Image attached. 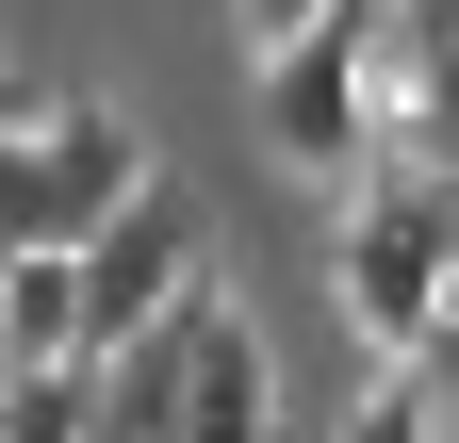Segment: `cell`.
I'll return each instance as SVG.
<instances>
[{
  "label": "cell",
  "instance_id": "5",
  "mask_svg": "<svg viewBox=\"0 0 459 443\" xmlns=\"http://www.w3.org/2000/svg\"><path fill=\"white\" fill-rule=\"evenodd\" d=\"M0 345H17V361H82V247L0 263Z\"/></svg>",
  "mask_w": 459,
  "mask_h": 443
},
{
  "label": "cell",
  "instance_id": "4",
  "mask_svg": "<svg viewBox=\"0 0 459 443\" xmlns=\"http://www.w3.org/2000/svg\"><path fill=\"white\" fill-rule=\"evenodd\" d=\"M213 296V197L197 181H148L115 230L82 247V361H132L164 312H197Z\"/></svg>",
  "mask_w": 459,
  "mask_h": 443
},
{
  "label": "cell",
  "instance_id": "1",
  "mask_svg": "<svg viewBox=\"0 0 459 443\" xmlns=\"http://www.w3.org/2000/svg\"><path fill=\"white\" fill-rule=\"evenodd\" d=\"M344 328H361L377 361H427V328L459 296V164H377L361 197H344Z\"/></svg>",
  "mask_w": 459,
  "mask_h": 443
},
{
  "label": "cell",
  "instance_id": "6",
  "mask_svg": "<svg viewBox=\"0 0 459 443\" xmlns=\"http://www.w3.org/2000/svg\"><path fill=\"white\" fill-rule=\"evenodd\" d=\"M0 443H115L99 427V361H17L0 378Z\"/></svg>",
  "mask_w": 459,
  "mask_h": 443
},
{
  "label": "cell",
  "instance_id": "2",
  "mask_svg": "<svg viewBox=\"0 0 459 443\" xmlns=\"http://www.w3.org/2000/svg\"><path fill=\"white\" fill-rule=\"evenodd\" d=\"M148 181H164V164H148V132L115 116V99H66L49 132H17V148H0V263H33V247H99Z\"/></svg>",
  "mask_w": 459,
  "mask_h": 443
},
{
  "label": "cell",
  "instance_id": "9",
  "mask_svg": "<svg viewBox=\"0 0 459 443\" xmlns=\"http://www.w3.org/2000/svg\"><path fill=\"white\" fill-rule=\"evenodd\" d=\"M17 132H49V99H33V66H17V49H0V148H17Z\"/></svg>",
  "mask_w": 459,
  "mask_h": 443
},
{
  "label": "cell",
  "instance_id": "7",
  "mask_svg": "<svg viewBox=\"0 0 459 443\" xmlns=\"http://www.w3.org/2000/svg\"><path fill=\"white\" fill-rule=\"evenodd\" d=\"M344 443H443V395H427V361H377V378H361V411H344Z\"/></svg>",
  "mask_w": 459,
  "mask_h": 443
},
{
  "label": "cell",
  "instance_id": "8",
  "mask_svg": "<svg viewBox=\"0 0 459 443\" xmlns=\"http://www.w3.org/2000/svg\"><path fill=\"white\" fill-rule=\"evenodd\" d=\"M344 0H247V49H296V33H328Z\"/></svg>",
  "mask_w": 459,
  "mask_h": 443
},
{
  "label": "cell",
  "instance_id": "3",
  "mask_svg": "<svg viewBox=\"0 0 459 443\" xmlns=\"http://www.w3.org/2000/svg\"><path fill=\"white\" fill-rule=\"evenodd\" d=\"M263 148L296 164V181H377V0H344L328 33L263 49Z\"/></svg>",
  "mask_w": 459,
  "mask_h": 443
},
{
  "label": "cell",
  "instance_id": "10",
  "mask_svg": "<svg viewBox=\"0 0 459 443\" xmlns=\"http://www.w3.org/2000/svg\"><path fill=\"white\" fill-rule=\"evenodd\" d=\"M427 395L459 411V296H443V328H427Z\"/></svg>",
  "mask_w": 459,
  "mask_h": 443
}]
</instances>
